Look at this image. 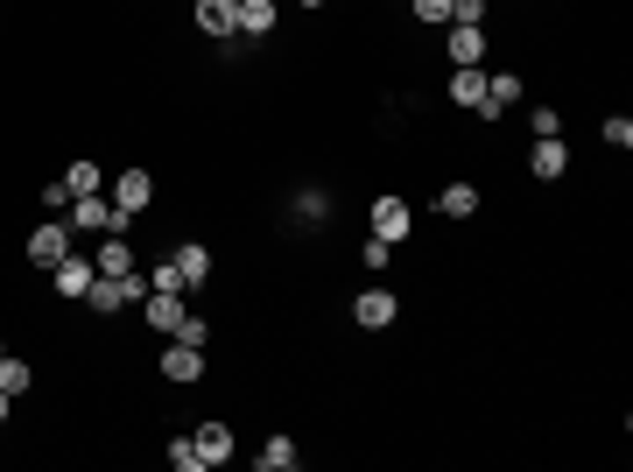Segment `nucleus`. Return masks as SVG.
Returning a JSON list of instances; mask_svg holds the SVG:
<instances>
[{
  "mask_svg": "<svg viewBox=\"0 0 633 472\" xmlns=\"http://www.w3.org/2000/svg\"><path fill=\"white\" fill-rule=\"evenodd\" d=\"M190 437H198V459L204 465H225V459H233V423H198V431H190Z\"/></svg>",
  "mask_w": 633,
  "mask_h": 472,
  "instance_id": "dca6fc26",
  "label": "nucleus"
},
{
  "mask_svg": "<svg viewBox=\"0 0 633 472\" xmlns=\"http://www.w3.org/2000/svg\"><path fill=\"white\" fill-rule=\"evenodd\" d=\"M8 417H14V395H8V388H0V423H8Z\"/></svg>",
  "mask_w": 633,
  "mask_h": 472,
  "instance_id": "2f4dec72",
  "label": "nucleus"
},
{
  "mask_svg": "<svg viewBox=\"0 0 633 472\" xmlns=\"http://www.w3.org/2000/svg\"><path fill=\"white\" fill-rule=\"evenodd\" d=\"M486 14H493V0H450V22L458 28H486Z\"/></svg>",
  "mask_w": 633,
  "mask_h": 472,
  "instance_id": "393cba45",
  "label": "nucleus"
},
{
  "mask_svg": "<svg viewBox=\"0 0 633 472\" xmlns=\"http://www.w3.org/2000/svg\"><path fill=\"white\" fill-rule=\"evenodd\" d=\"M528 170L542 176V184H556V176L570 170V141L563 135H549V141H535V149H528Z\"/></svg>",
  "mask_w": 633,
  "mask_h": 472,
  "instance_id": "2eb2a0df",
  "label": "nucleus"
},
{
  "mask_svg": "<svg viewBox=\"0 0 633 472\" xmlns=\"http://www.w3.org/2000/svg\"><path fill=\"white\" fill-rule=\"evenodd\" d=\"M170 465H176V472H211V465L198 459V437H170Z\"/></svg>",
  "mask_w": 633,
  "mask_h": 472,
  "instance_id": "5701e85b",
  "label": "nucleus"
},
{
  "mask_svg": "<svg viewBox=\"0 0 633 472\" xmlns=\"http://www.w3.org/2000/svg\"><path fill=\"white\" fill-rule=\"evenodd\" d=\"M64 219H71V233H127V226H134V219L120 212L105 190H92V198H71V204H64Z\"/></svg>",
  "mask_w": 633,
  "mask_h": 472,
  "instance_id": "f257e3e1",
  "label": "nucleus"
},
{
  "mask_svg": "<svg viewBox=\"0 0 633 472\" xmlns=\"http://www.w3.org/2000/svg\"><path fill=\"white\" fill-rule=\"evenodd\" d=\"M28 261H36V269H57V261L71 254V226H64V212H50V226H36L28 233V247H22Z\"/></svg>",
  "mask_w": 633,
  "mask_h": 472,
  "instance_id": "20e7f679",
  "label": "nucleus"
},
{
  "mask_svg": "<svg viewBox=\"0 0 633 472\" xmlns=\"http://www.w3.org/2000/svg\"><path fill=\"white\" fill-rule=\"evenodd\" d=\"M156 367H162V381H170V388H190V381H204V346H184V338H170Z\"/></svg>",
  "mask_w": 633,
  "mask_h": 472,
  "instance_id": "39448f33",
  "label": "nucleus"
},
{
  "mask_svg": "<svg viewBox=\"0 0 633 472\" xmlns=\"http://www.w3.org/2000/svg\"><path fill=\"white\" fill-rule=\"evenodd\" d=\"M275 28H282V0H239V36L247 42L275 36Z\"/></svg>",
  "mask_w": 633,
  "mask_h": 472,
  "instance_id": "ddd939ff",
  "label": "nucleus"
},
{
  "mask_svg": "<svg viewBox=\"0 0 633 472\" xmlns=\"http://www.w3.org/2000/svg\"><path fill=\"white\" fill-rule=\"evenodd\" d=\"M253 465H261V472H296V465H303V451H296V437H268V445L261 451H253Z\"/></svg>",
  "mask_w": 633,
  "mask_h": 472,
  "instance_id": "6ab92c4d",
  "label": "nucleus"
},
{
  "mask_svg": "<svg viewBox=\"0 0 633 472\" xmlns=\"http://www.w3.org/2000/svg\"><path fill=\"white\" fill-rule=\"evenodd\" d=\"M296 8H324V0H296Z\"/></svg>",
  "mask_w": 633,
  "mask_h": 472,
  "instance_id": "473e14b6",
  "label": "nucleus"
},
{
  "mask_svg": "<svg viewBox=\"0 0 633 472\" xmlns=\"http://www.w3.org/2000/svg\"><path fill=\"white\" fill-rule=\"evenodd\" d=\"M450 64H486V57H493V42H486V28H458V22H450Z\"/></svg>",
  "mask_w": 633,
  "mask_h": 472,
  "instance_id": "f3484780",
  "label": "nucleus"
},
{
  "mask_svg": "<svg viewBox=\"0 0 633 472\" xmlns=\"http://www.w3.org/2000/svg\"><path fill=\"white\" fill-rule=\"evenodd\" d=\"M113 204L127 219H141L148 204H156V176H148V170H113Z\"/></svg>",
  "mask_w": 633,
  "mask_h": 472,
  "instance_id": "423d86ee",
  "label": "nucleus"
},
{
  "mask_svg": "<svg viewBox=\"0 0 633 472\" xmlns=\"http://www.w3.org/2000/svg\"><path fill=\"white\" fill-rule=\"evenodd\" d=\"M450 99H458L464 113L486 107V64H450Z\"/></svg>",
  "mask_w": 633,
  "mask_h": 472,
  "instance_id": "4468645a",
  "label": "nucleus"
},
{
  "mask_svg": "<svg viewBox=\"0 0 633 472\" xmlns=\"http://www.w3.org/2000/svg\"><path fill=\"white\" fill-rule=\"evenodd\" d=\"M387 254H395L387 240H367V247H359V269H367V275H387Z\"/></svg>",
  "mask_w": 633,
  "mask_h": 472,
  "instance_id": "cd10ccee",
  "label": "nucleus"
},
{
  "mask_svg": "<svg viewBox=\"0 0 633 472\" xmlns=\"http://www.w3.org/2000/svg\"><path fill=\"white\" fill-rule=\"evenodd\" d=\"M528 135H535V141L563 135V107H535V113H528Z\"/></svg>",
  "mask_w": 633,
  "mask_h": 472,
  "instance_id": "b1692460",
  "label": "nucleus"
},
{
  "mask_svg": "<svg viewBox=\"0 0 633 472\" xmlns=\"http://www.w3.org/2000/svg\"><path fill=\"white\" fill-rule=\"evenodd\" d=\"M170 261H176V283H184V297H190V289H204L211 275H219V261H211V247H204V240H184Z\"/></svg>",
  "mask_w": 633,
  "mask_h": 472,
  "instance_id": "0eeeda50",
  "label": "nucleus"
},
{
  "mask_svg": "<svg viewBox=\"0 0 633 472\" xmlns=\"http://www.w3.org/2000/svg\"><path fill=\"white\" fill-rule=\"evenodd\" d=\"M64 190H71V198H92V190H105V170H99V162H71V170H64Z\"/></svg>",
  "mask_w": 633,
  "mask_h": 472,
  "instance_id": "aec40b11",
  "label": "nucleus"
},
{
  "mask_svg": "<svg viewBox=\"0 0 633 472\" xmlns=\"http://www.w3.org/2000/svg\"><path fill=\"white\" fill-rule=\"evenodd\" d=\"M170 338H184V346H211V318H198V311H184V324H176Z\"/></svg>",
  "mask_w": 633,
  "mask_h": 472,
  "instance_id": "a878e982",
  "label": "nucleus"
},
{
  "mask_svg": "<svg viewBox=\"0 0 633 472\" xmlns=\"http://www.w3.org/2000/svg\"><path fill=\"white\" fill-rule=\"evenodd\" d=\"M373 240H387V247H401L415 233V212H409V198H373Z\"/></svg>",
  "mask_w": 633,
  "mask_h": 472,
  "instance_id": "7ed1b4c3",
  "label": "nucleus"
},
{
  "mask_svg": "<svg viewBox=\"0 0 633 472\" xmlns=\"http://www.w3.org/2000/svg\"><path fill=\"white\" fill-rule=\"evenodd\" d=\"M507 107H521V71H486V107H479V121H500Z\"/></svg>",
  "mask_w": 633,
  "mask_h": 472,
  "instance_id": "f8f14e48",
  "label": "nucleus"
},
{
  "mask_svg": "<svg viewBox=\"0 0 633 472\" xmlns=\"http://www.w3.org/2000/svg\"><path fill=\"white\" fill-rule=\"evenodd\" d=\"M190 22H198L211 42H233L239 36V0H198V8H190Z\"/></svg>",
  "mask_w": 633,
  "mask_h": 472,
  "instance_id": "9d476101",
  "label": "nucleus"
},
{
  "mask_svg": "<svg viewBox=\"0 0 633 472\" xmlns=\"http://www.w3.org/2000/svg\"><path fill=\"white\" fill-rule=\"evenodd\" d=\"M92 269H99V275H127V269H134V247H127V233H99V254H92Z\"/></svg>",
  "mask_w": 633,
  "mask_h": 472,
  "instance_id": "a211bd4d",
  "label": "nucleus"
},
{
  "mask_svg": "<svg viewBox=\"0 0 633 472\" xmlns=\"http://www.w3.org/2000/svg\"><path fill=\"white\" fill-rule=\"evenodd\" d=\"M0 352H8V338H0Z\"/></svg>",
  "mask_w": 633,
  "mask_h": 472,
  "instance_id": "72a5a7b5",
  "label": "nucleus"
},
{
  "mask_svg": "<svg viewBox=\"0 0 633 472\" xmlns=\"http://www.w3.org/2000/svg\"><path fill=\"white\" fill-rule=\"evenodd\" d=\"M141 318H148V332H156V338H170L176 324H184V289H148Z\"/></svg>",
  "mask_w": 633,
  "mask_h": 472,
  "instance_id": "1a4fd4ad",
  "label": "nucleus"
},
{
  "mask_svg": "<svg viewBox=\"0 0 633 472\" xmlns=\"http://www.w3.org/2000/svg\"><path fill=\"white\" fill-rule=\"evenodd\" d=\"M598 135H606V149H633V121H626V113H606Z\"/></svg>",
  "mask_w": 633,
  "mask_h": 472,
  "instance_id": "bb28decb",
  "label": "nucleus"
},
{
  "mask_svg": "<svg viewBox=\"0 0 633 472\" xmlns=\"http://www.w3.org/2000/svg\"><path fill=\"white\" fill-rule=\"evenodd\" d=\"M479 204H486V190H479L472 176H450V184L436 190V212L444 219H479Z\"/></svg>",
  "mask_w": 633,
  "mask_h": 472,
  "instance_id": "9b49d317",
  "label": "nucleus"
},
{
  "mask_svg": "<svg viewBox=\"0 0 633 472\" xmlns=\"http://www.w3.org/2000/svg\"><path fill=\"white\" fill-rule=\"evenodd\" d=\"M409 8H415V22H430V28L450 22V0H409Z\"/></svg>",
  "mask_w": 633,
  "mask_h": 472,
  "instance_id": "c85d7f7f",
  "label": "nucleus"
},
{
  "mask_svg": "<svg viewBox=\"0 0 633 472\" xmlns=\"http://www.w3.org/2000/svg\"><path fill=\"white\" fill-rule=\"evenodd\" d=\"M85 311H92V318H113L120 311V283H113V275H99V283L85 289Z\"/></svg>",
  "mask_w": 633,
  "mask_h": 472,
  "instance_id": "4be33fe9",
  "label": "nucleus"
},
{
  "mask_svg": "<svg viewBox=\"0 0 633 472\" xmlns=\"http://www.w3.org/2000/svg\"><path fill=\"white\" fill-rule=\"evenodd\" d=\"M42 204H50V212H64V204H71V190H64V176H50V184H42Z\"/></svg>",
  "mask_w": 633,
  "mask_h": 472,
  "instance_id": "7c9ffc66",
  "label": "nucleus"
},
{
  "mask_svg": "<svg viewBox=\"0 0 633 472\" xmlns=\"http://www.w3.org/2000/svg\"><path fill=\"white\" fill-rule=\"evenodd\" d=\"M395 318H401V297L387 283H373V289H359V297H352V324H359V332H387Z\"/></svg>",
  "mask_w": 633,
  "mask_h": 472,
  "instance_id": "f03ea898",
  "label": "nucleus"
},
{
  "mask_svg": "<svg viewBox=\"0 0 633 472\" xmlns=\"http://www.w3.org/2000/svg\"><path fill=\"white\" fill-rule=\"evenodd\" d=\"M148 289H184V283H176V261H170V254H162L156 269H148Z\"/></svg>",
  "mask_w": 633,
  "mask_h": 472,
  "instance_id": "c756f323",
  "label": "nucleus"
},
{
  "mask_svg": "<svg viewBox=\"0 0 633 472\" xmlns=\"http://www.w3.org/2000/svg\"><path fill=\"white\" fill-rule=\"evenodd\" d=\"M57 297H71V303H85V289H92L99 283V269H92V254H78V247H71V254L64 261H57Z\"/></svg>",
  "mask_w": 633,
  "mask_h": 472,
  "instance_id": "6e6552de",
  "label": "nucleus"
},
{
  "mask_svg": "<svg viewBox=\"0 0 633 472\" xmlns=\"http://www.w3.org/2000/svg\"><path fill=\"white\" fill-rule=\"evenodd\" d=\"M0 388H8V395H28V388H36V367L14 360V352H0Z\"/></svg>",
  "mask_w": 633,
  "mask_h": 472,
  "instance_id": "412c9836",
  "label": "nucleus"
}]
</instances>
